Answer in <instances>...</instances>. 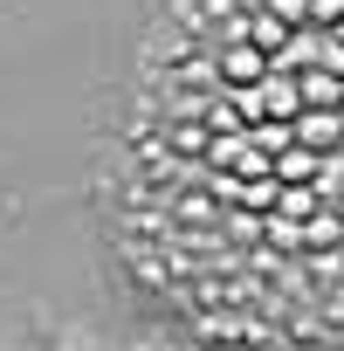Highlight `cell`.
I'll return each instance as SVG.
<instances>
[{"label": "cell", "instance_id": "6da1fadb", "mask_svg": "<svg viewBox=\"0 0 344 351\" xmlns=\"http://www.w3.org/2000/svg\"><path fill=\"white\" fill-rule=\"evenodd\" d=\"M275 69H269V49L255 42H214V83L221 90H262Z\"/></svg>", "mask_w": 344, "mask_h": 351}, {"label": "cell", "instance_id": "7a4b0ae2", "mask_svg": "<svg viewBox=\"0 0 344 351\" xmlns=\"http://www.w3.org/2000/svg\"><path fill=\"white\" fill-rule=\"evenodd\" d=\"M337 131H344V117H337V110H303V117H296V138H303V152H323Z\"/></svg>", "mask_w": 344, "mask_h": 351}, {"label": "cell", "instance_id": "3957f363", "mask_svg": "<svg viewBox=\"0 0 344 351\" xmlns=\"http://www.w3.org/2000/svg\"><path fill=\"white\" fill-rule=\"evenodd\" d=\"M303 104H310V110H337V104H344V83H337V76H303Z\"/></svg>", "mask_w": 344, "mask_h": 351}, {"label": "cell", "instance_id": "277c9868", "mask_svg": "<svg viewBox=\"0 0 344 351\" xmlns=\"http://www.w3.org/2000/svg\"><path fill=\"white\" fill-rule=\"evenodd\" d=\"M275 172H282V180L296 186L303 172H317V152H275Z\"/></svg>", "mask_w": 344, "mask_h": 351}, {"label": "cell", "instance_id": "5b68a950", "mask_svg": "<svg viewBox=\"0 0 344 351\" xmlns=\"http://www.w3.org/2000/svg\"><path fill=\"white\" fill-rule=\"evenodd\" d=\"M282 214H289V221L317 214V193H310V186H282Z\"/></svg>", "mask_w": 344, "mask_h": 351}, {"label": "cell", "instance_id": "8992f818", "mask_svg": "<svg viewBox=\"0 0 344 351\" xmlns=\"http://www.w3.org/2000/svg\"><path fill=\"white\" fill-rule=\"evenodd\" d=\"M269 8H275V21H289V28H303L317 8H310V0H269Z\"/></svg>", "mask_w": 344, "mask_h": 351}, {"label": "cell", "instance_id": "52a82bcc", "mask_svg": "<svg viewBox=\"0 0 344 351\" xmlns=\"http://www.w3.org/2000/svg\"><path fill=\"white\" fill-rule=\"evenodd\" d=\"M180 221H214V207H207V200L193 193V200H180Z\"/></svg>", "mask_w": 344, "mask_h": 351}, {"label": "cell", "instance_id": "ba28073f", "mask_svg": "<svg viewBox=\"0 0 344 351\" xmlns=\"http://www.w3.org/2000/svg\"><path fill=\"white\" fill-rule=\"evenodd\" d=\"M337 42H344V21H337Z\"/></svg>", "mask_w": 344, "mask_h": 351}]
</instances>
